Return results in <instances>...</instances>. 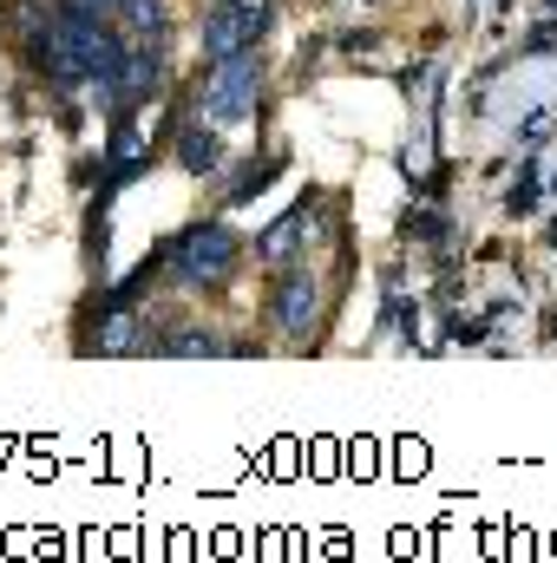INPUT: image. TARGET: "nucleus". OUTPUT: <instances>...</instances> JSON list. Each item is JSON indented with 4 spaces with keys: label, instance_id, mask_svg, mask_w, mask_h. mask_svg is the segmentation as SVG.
<instances>
[{
    "label": "nucleus",
    "instance_id": "obj_4",
    "mask_svg": "<svg viewBox=\"0 0 557 563\" xmlns=\"http://www.w3.org/2000/svg\"><path fill=\"white\" fill-rule=\"evenodd\" d=\"M276 321H282V334H308L321 321V288H315V276H282Z\"/></svg>",
    "mask_w": 557,
    "mask_h": 563
},
{
    "label": "nucleus",
    "instance_id": "obj_5",
    "mask_svg": "<svg viewBox=\"0 0 557 563\" xmlns=\"http://www.w3.org/2000/svg\"><path fill=\"white\" fill-rule=\"evenodd\" d=\"M177 164L190 170V177H217L223 170V139H217V125H184V139H177Z\"/></svg>",
    "mask_w": 557,
    "mask_h": 563
},
{
    "label": "nucleus",
    "instance_id": "obj_8",
    "mask_svg": "<svg viewBox=\"0 0 557 563\" xmlns=\"http://www.w3.org/2000/svg\"><path fill=\"white\" fill-rule=\"evenodd\" d=\"M171 354H217V334H197V328H190V334L171 341Z\"/></svg>",
    "mask_w": 557,
    "mask_h": 563
},
{
    "label": "nucleus",
    "instance_id": "obj_7",
    "mask_svg": "<svg viewBox=\"0 0 557 563\" xmlns=\"http://www.w3.org/2000/svg\"><path fill=\"white\" fill-rule=\"evenodd\" d=\"M119 13H125L132 40H157L164 33V0H119Z\"/></svg>",
    "mask_w": 557,
    "mask_h": 563
},
{
    "label": "nucleus",
    "instance_id": "obj_2",
    "mask_svg": "<svg viewBox=\"0 0 557 563\" xmlns=\"http://www.w3.org/2000/svg\"><path fill=\"white\" fill-rule=\"evenodd\" d=\"M164 263H171V276L184 282V288H210V282H223L237 269V230L230 223H190L164 250Z\"/></svg>",
    "mask_w": 557,
    "mask_h": 563
},
{
    "label": "nucleus",
    "instance_id": "obj_3",
    "mask_svg": "<svg viewBox=\"0 0 557 563\" xmlns=\"http://www.w3.org/2000/svg\"><path fill=\"white\" fill-rule=\"evenodd\" d=\"M270 26H276V0H210V13H204V59L250 53Z\"/></svg>",
    "mask_w": 557,
    "mask_h": 563
},
{
    "label": "nucleus",
    "instance_id": "obj_1",
    "mask_svg": "<svg viewBox=\"0 0 557 563\" xmlns=\"http://www.w3.org/2000/svg\"><path fill=\"white\" fill-rule=\"evenodd\" d=\"M256 99H263V59H256V46L250 53H223V59H210V79L197 92V119L223 132V125H243L256 112Z\"/></svg>",
    "mask_w": 557,
    "mask_h": 563
},
{
    "label": "nucleus",
    "instance_id": "obj_6",
    "mask_svg": "<svg viewBox=\"0 0 557 563\" xmlns=\"http://www.w3.org/2000/svg\"><path fill=\"white\" fill-rule=\"evenodd\" d=\"M302 236H308V203H295V210H288V217H282L276 230H270V236H263V256H270V263H282V256H288V250H295V243H302Z\"/></svg>",
    "mask_w": 557,
    "mask_h": 563
},
{
    "label": "nucleus",
    "instance_id": "obj_9",
    "mask_svg": "<svg viewBox=\"0 0 557 563\" xmlns=\"http://www.w3.org/2000/svg\"><path fill=\"white\" fill-rule=\"evenodd\" d=\"M73 7H86V13H112L119 0H73Z\"/></svg>",
    "mask_w": 557,
    "mask_h": 563
}]
</instances>
